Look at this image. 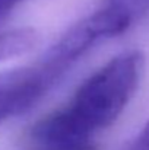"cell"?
<instances>
[{
	"label": "cell",
	"instance_id": "cell-1",
	"mask_svg": "<svg viewBox=\"0 0 149 150\" xmlns=\"http://www.w3.org/2000/svg\"><path fill=\"white\" fill-rule=\"evenodd\" d=\"M143 64L140 51H126L111 58L78 88L63 108L32 127V146L94 143V137L117 121L136 93Z\"/></svg>",
	"mask_w": 149,
	"mask_h": 150
},
{
	"label": "cell",
	"instance_id": "cell-2",
	"mask_svg": "<svg viewBox=\"0 0 149 150\" xmlns=\"http://www.w3.org/2000/svg\"><path fill=\"white\" fill-rule=\"evenodd\" d=\"M60 77L43 61L0 73V124L25 112L41 99Z\"/></svg>",
	"mask_w": 149,
	"mask_h": 150
},
{
	"label": "cell",
	"instance_id": "cell-3",
	"mask_svg": "<svg viewBox=\"0 0 149 150\" xmlns=\"http://www.w3.org/2000/svg\"><path fill=\"white\" fill-rule=\"evenodd\" d=\"M38 42V34L32 28H16L0 32V63L31 51Z\"/></svg>",
	"mask_w": 149,
	"mask_h": 150
},
{
	"label": "cell",
	"instance_id": "cell-4",
	"mask_svg": "<svg viewBox=\"0 0 149 150\" xmlns=\"http://www.w3.org/2000/svg\"><path fill=\"white\" fill-rule=\"evenodd\" d=\"M102 6L118 15L130 26L149 13V0H104Z\"/></svg>",
	"mask_w": 149,
	"mask_h": 150
},
{
	"label": "cell",
	"instance_id": "cell-5",
	"mask_svg": "<svg viewBox=\"0 0 149 150\" xmlns=\"http://www.w3.org/2000/svg\"><path fill=\"white\" fill-rule=\"evenodd\" d=\"M124 150H149V121L130 140Z\"/></svg>",
	"mask_w": 149,
	"mask_h": 150
},
{
	"label": "cell",
	"instance_id": "cell-6",
	"mask_svg": "<svg viewBox=\"0 0 149 150\" xmlns=\"http://www.w3.org/2000/svg\"><path fill=\"white\" fill-rule=\"evenodd\" d=\"M35 150H97L94 143H82V144H63V146H41Z\"/></svg>",
	"mask_w": 149,
	"mask_h": 150
},
{
	"label": "cell",
	"instance_id": "cell-7",
	"mask_svg": "<svg viewBox=\"0 0 149 150\" xmlns=\"http://www.w3.org/2000/svg\"><path fill=\"white\" fill-rule=\"evenodd\" d=\"M15 6H16L15 0H0V18L6 16Z\"/></svg>",
	"mask_w": 149,
	"mask_h": 150
},
{
	"label": "cell",
	"instance_id": "cell-8",
	"mask_svg": "<svg viewBox=\"0 0 149 150\" xmlns=\"http://www.w3.org/2000/svg\"><path fill=\"white\" fill-rule=\"evenodd\" d=\"M21 1H24V0H16V3H18V4H19V3H21Z\"/></svg>",
	"mask_w": 149,
	"mask_h": 150
}]
</instances>
